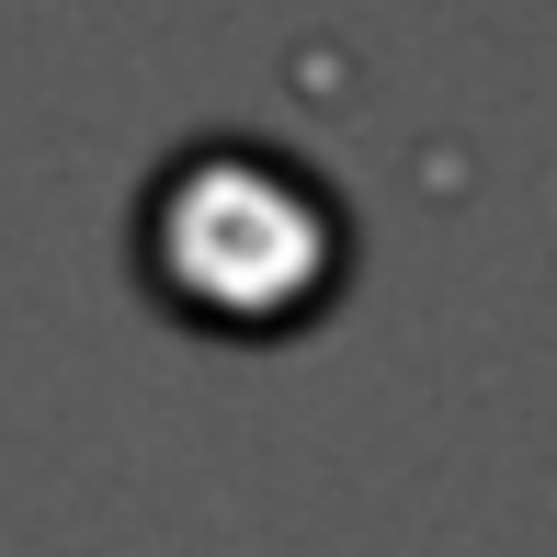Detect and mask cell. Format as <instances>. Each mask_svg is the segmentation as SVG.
<instances>
[{"label": "cell", "instance_id": "cell-1", "mask_svg": "<svg viewBox=\"0 0 557 557\" xmlns=\"http://www.w3.org/2000/svg\"><path fill=\"white\" fill-rule=\"evenodd\" d=\"M148 250H160L171 296L216 319H262L285 296L319 285L331 262V206H319L296 171H273L262 148H206L160 183V216H148Z\"/></svg>", "mask_w": 557, "mask_h": 557}]
</instances>
